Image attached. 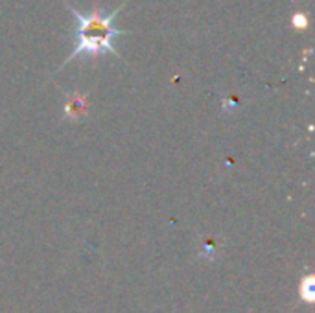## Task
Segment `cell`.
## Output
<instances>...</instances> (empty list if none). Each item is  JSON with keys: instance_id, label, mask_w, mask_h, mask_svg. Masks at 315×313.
<instances>
[{"instance_id": "cell-1", "label": "cell", "mask_w": 315, "mask_h": 313, "mask_svg": "<svg viewBox=\"0 0 315 313\" xmlns=\"http://www.w3.org/2000/svg\"><path fill=\"white\" fill-rule=\"evenodd\" d=\"M68 10L72 11L74 20H76V28H74V50L68 56V59L63 63V66L68 65L70 61L77 59V57H102L111 54L114 57H120V54L114 48V39L120 37L126 31L118 30L112 26L114 17L120 13L122 6H118L116 10H112L111 13H107L103 10H92L91 13H80L74 10L68 2Z\"/></svg>"}, {"instance_id": "cell-2", "label": "cell", "mask_w": 315, "mask_h": 313, "mask_svg": "<svg viewBox=\"0 0 315 313\" xmlns=\"http://www.w3.org/2000/svg\"><path fill=\"white\" fill-rule=\"evenodd\" d=\"M85 111V103L80 94H72L68 101L65 103V114L68 118H80Z\"/></svg>"}, {"instance_id": "cell-3", "label": "cell", "mask_w": 315, "mask_h": 313, "mask_svg": "<svg viewBox=\"0 0 315 313\" xmlns=\"http://www.w3.org/2000/svg\"><path fill=\"white\" fill-rule=\"evenodd\" d=\"M293 24H295V28H300V30H304L306 28V17L304 15H295L293 17Z\"/></svg>"}]
</instances>
